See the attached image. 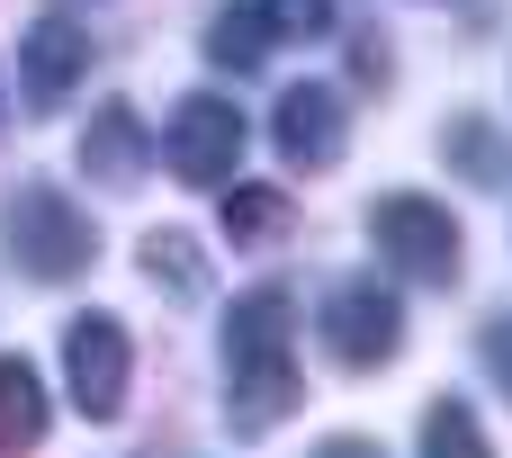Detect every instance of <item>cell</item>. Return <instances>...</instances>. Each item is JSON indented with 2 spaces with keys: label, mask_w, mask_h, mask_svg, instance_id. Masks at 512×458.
Here are the masks:
<instances>
[{
  "label": "cell",
  "mask_w": 512,
  "mask_h": 458,
  "mask_svg": "<svg viewBox=\"0 0 512 458\" xmlns=\"http://www.w3.org/2000/svg\"><path fill=\"white\" fill-rule=\"evenodd\" d=\"M243 108L234 99H216V90H189L180 108H171V126H162V162H171V180H189V189H225L234 171H243Z\"/></svg>",
  "instance_id": "3"
},
{
  "label": "cell",
  "mask_w": 512,
  "mask_h": 458,
  "mask_svg": "<svg viewBox=\"0 0 512 458\" xmlns=\"http://www.w3.org/2000/svg\"><path fill=\"white\" fill-rule=\"evenodd\" d=\"M315 458H387V450L360 441V432H333V441H315Z\"/></svg>",
  "instance_id": "16"
},
{
  "label": "cell",
  "mask_w": 512,
  "mask_h": 458,
  "mask_svg": "<svg viewBox=\"0 0 512 458\" xmlns=\"http://www.w3.org/2000/svg\"><path fill=\"white\" fill-rule=\"evenodd\" d=\"M126 378H135V351H126V324L117 315H72L63 324V387L90 423H117L126 414Z\"/></svg>",
  "instance_id": "5"
},
{
  "label": "cell",
  "mask_w": 512,
  "mask_h": 458,
  "mask_svg": "<svg viewBox=\"0 0 512 458\" xmlns=\"http://www.w3.org/2000/svg\"><path fill=\"white\" fill-rule=\"evenodd\" d=\"M288 288H252L225 315V423L252 441L297 414V333H288Z\"/></svg>",
  "instance_id": "1"
},
{
  "label": "cell",
  "mask_w": 512,
  "mask_h": 458,
  "mask_svg": "<svg viewBox=\"0 0 512 458\" xmlns=\"http://www.w3.org/2000/svg\"><path fill=\"white\" fill-rule=\"evenodd\" d=\"M81 72H90V27H72V18H36V27L18 36V90H27L36 108H63Z\"/></svg>",
  "instance_id": "8"
},
{
  "label": "cell",
  "mask_w": 512,
  "mask_h": 458,
  "mask_svg": "<svg viewBox=\"0 0 512 458\" xmlns=\"http://www.w3.org/2000/svg\"><path fill=\"white\" fill-rule=\"evenodd\" d=\"M207 54H216L225 72H252V63L270 54V27H261V9H216V36H207Z\"/></svg>",
  "instance_id": "13"
},
{
  "label": "cell",
  "mask_w": 512,
  "mask_h": 458,
  "mask_svg": "<svg viewBox=\"0 0 512 458\" xmlns=\"http://www.w3.org/2000/svg\"><path fill=\"white\" fill-rule=\"evenodd\" d=\"M270 144H279L288 171H333L342 144H351V108H342V90L297 81V90L279 99V117H270Z\"/></svg>",
  "instance_id": "7"
},
{
  "label": "cell",
  "mask_w": 512,
  "mask_h": 458,
  "mask_svg": "<svg viewBox=\"0 0 512 458\" xmlns=\"http://www.w3.org/2000/svg\"><path fill=\"white\" fill-rule=\"evenodd\" d=\"M369 234H378V252H387L405 279H423V288H450V279H459V216H450L441 198L396 189V198L369 207Z\"/></svg>",
  "instance_id": "4"
},
{
  "label": "cell",
  "mask_w": 512,
  "mask_h": 458,
  "mask_svg": "<svg viewBox=\"0 0 512 458\" xmlns=\"http://www.w3.org/2000/svg\"><path fill=\"white\" fill-rule=\"evenodd\" d=\"M0 225H9V261H18L27 279H45V288L81 279V270H90V252H99L90 216H81L54 180H27V189L0 207Z\"/></svg>",
  "instance_id": "2"
},
{
  "label": "cell",
  "mask_w": 512,
  "mask_h": 458,
  "mask_svg": "<svg viewBox=\"0 0 512 458\" xmlns=\"http://www.w3.org/2000/svg\"><path fill=\"white\" fill-rule=\"evenodd\" d=\"M423 458H495V450H486V423H477L459 396H441V405L423 414Z\"/></svg>",
  "instance_id": "11"
},
{
  "label": "cell",
  "mask_w": 512,
  "mask_h": 458,
  "mask_svg": "<svg viewBox=\"0 0 512 458\" xmlns=\"http://www.w3.org/2000/svg\"><path fill=\"white\" fill-rule=\"evenodd\" d=\"M144 270H153V288H171V297H198V288H207V261H198L189 234H153V243H144Z\"/></svg>",
  "instance_id": "14"
},
{
  "label": "cell",
  "mask_w": 512,
  "mask_h": 458,
  "mask_svg": "<svg viewBox=\"0 0 512 458\" xmlns=\"http://www.w3.org/2000/svg\"><path fill=\"white\" fill-rule=\"evenodd\" d=\"M495 360H504V369H512V342H504V351H495Z\"/></svg>",
  "instance_id": "17"
},
{
  "label": "cell",
  "mask_w": 512,
  "mask_h": 458,
  "mask_svg": "<svg viewBox=\"0 0 512 458\" xmlns=\"http://www.w3.org/2000/svg\"><path fill=\"white\" fill-rule=\"evenodd\" d=\"M324 351H333L342 369H387V360L405 351V306H396L378 279H342V288L324 297Z\"/></svg>",
  "instance_id": "6"
},
{
  "label": "cell",
  "mask_w": 512,
  "mask_h": 458,
  "mask_svg": "<svg viewBox=\"0 0 512 458\" xmlns=\"http://www.w3.org/2000/svg\"><path fill=\"white\" fill-rule=\"evenodd\" d=\"M252 9H261L270 45H279V36H324V27H333V0H252Z\"/></svg>",
  "instance_id": "15"
},
{
  "label": "cell",
  "mask_w": 512,
  "mask_h": 458,
  "mask_svg": "<svg viewBox=\"0 0 512 458\" xmlns=\"http://www.w3.org/2000/svg\"><path fill=\"white\" fill-rule=\"evenodd\" d=\"M225 234H234V252L279 243V234H288V198H279V189H234V198H225Z\"/></svg>",
  "instance_id": "12"
},
{
  "label": "cell",
  "mask_w": 512,
  "mask_h": 458,
  "mask_svg": "<svg viewBox=\"0 0 512 458\" xmlns=\"http://www.w3.org/2000/svg\"><path fill=\"white\" fill-rule=\"evenodd\" d=\"M144 162H153L144 117H135V108H99V117H90V135H81V171H90L99 189H135V180H144Z\"/></svg>",
  "instance_id": "9"
},
{
  "label": "cell",
  "mask_w": 512,
  "mask_h": 458,
  "mask_svg": "<svg viewBox=\"0 0 512 458\" xmlns=\"http://www.w3.org/2000/svg\"><path fill=\"white\" fill-rule=\"evenodd\" d=\"M36 441H45V387L27 360L0 351V450H36Z\"/></svg>",
  "instance_id": "10"
}]
</instances>
